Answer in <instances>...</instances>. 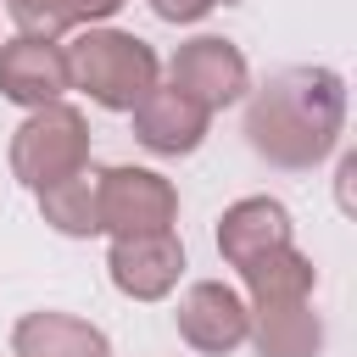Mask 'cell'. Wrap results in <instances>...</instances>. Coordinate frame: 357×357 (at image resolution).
<instances>
[{
  "label": "cell",
  "instance_id": "5",
  "mask_svg": "<svg viewBox=\"0 0 357 357\" xmlns=\"http://www.w3.org/2000/svg\"><path fill=\"white\" fill-rule=\"evenodd\" d=\"M167 84L184 89L190 100H201L206 112H223L234 100H245L251 89V67L240 56V45H229L223 33H195L173 50L167 61Z\"/></svg>",
  "mask_w": 357,
  "mask_h": 357
},
{
  "label": "cell",
  "instance_id": "15",
  "mask_svg": "<svg viewBox=\"0 0 357 357\" xmlns=\"http://www.w3.org/2000/svg\"><path fill=\"white\" fill-rule=\"evenodd\" d=\"M6 11H11L17 33H33V39H61L78 28L73 0H6Z\"/></svg>",
  "mask_w": 357,
  "mask_h": 357
},
{
  "label": "cell",
  "instance_id": "12",
  "mask_svg": "<svg viewBox=\"0 0 357 357\" xmlns=\"http://www.w3.org/2000/svg\"><path fill=\"white\" fill-rule=\"evenodd\" d=\"M245 340L257 346V357H318L324 351V318L307 301H262L251 307V329Z\"/></svg>",
  "mask_w": 357,
  "mask_h": 357
},
{
  "label": "cell",
  "instance_id": "6",
  "mask_svg": "<svg viewBox=\"0 0 357 357\" xmlns=\"http://www.w3.org/2000/svg\"><path fill=\"white\" fill-rule=\"evenodd\" d=\"M173 324H178L184 346H195V351H206V357H229V351L245 346L251 307H245V296H240L234 284H223V279H195V284L178 296Z\"/></svg>",
  "mask_w": 357,
  "mask_h": 357
},
{
  "label": "cell",
  "instance_id": "10",
  "mask_svg": "<svg viewBox=\"0 0 357 357\" xmlns=\"http://www.w3.org/2000/svg\"><path fill=\"white\" fill-rule=\"evenodd\" d=\"M290 240H296L290 212H284V201H273V195H245V201H234V206L218 218V257H223L229 268H245L251 257H262V251H273V245H290Z\"/></svg>",
  "mask_w": 357,
  "mask_h": 357
},
{
  "label": "cell",
  "instance_id": "2",
  "mask_svg": "<svg viewBox=\"0 0 357 357\" xmlns=\"http://www.w3.org/2000/svg\"><path fill=\"white\" fill-rule=\"evenodd\" d=\"M162 78V61L156 50L139 39V33H123V28H100L89 22L73 45H67V84L84 89L95 106L106 112H134V100Z\"/></svg>",
  "mask_w": 357,
  "mask_h": 357
},
{
  "label": "cell",
  "instance_id": "16",
  "mask_svg": "<svg viewBox=\"0 0 357 357\" xmlns=\"http://www.w3.org/2000/svg\"><path fill=\"white\" fill-rule=\"evenodd\" d=\"M145 6H151L162 22H201L218 0H145Z\"/></svg>",
  "mask_w": 357,
  "mask_h": 357
},
{
  "label": "cell",
  "instance_id": "9",
  "mask_svg": "<svg viewBox=\"0 0 357 357\" xmlns=\"http://www.w3.org/2000/svg\"><path fill=\"white\" fill-rule=\"evenodd\" d=\"M73 84H67V50L56 39H33V33H17L0 45V95L11 106H50L61 100Z\"/></svg>",
  "mask_w": 357,
  "mask_h": 357
},
{
  "label": "cell",
  "instance_id": "13",
  "mask_svg": "<svg viewBox=\"0 0 357 357\" xmlns=\"http://www.w3.org/2000/svg\"><path fill=\"white\" fill-rule=\"evenodd\" d=\"M240 279H245V296H251L245 307H262V301H307L312 284H318V268H312V257H301L296 240H290V245H273V251L251 257V262L240 268Z\"/></svg>",
  "mask_w": 357,
  "mask_h": 357
},
{
  "label": "cell",
  "instance_id": "8",
  "mask_svg": "<svg viewBox=\"0 0 357 357\" xmlns=\"http://www.w3.org/2000/svg\"><path fill=\"white\" fill-rule=\"evenodd\" d=\"M206 128H212V112L162 78L134 100V139L156 156H190L206 139Z\"/></svg>",
  "mask_w": 357,
  "mask_h": 357
},
{
  "label": "cell",
  "instance_id": "18",
  "mask_svg": "<svg viewBox=\"0 0 357 357\" xmlns=\"http://www.w3.org/2000/svg\"><path fill=\"white\" fill-rule=\"evenodd\" d=\"M351 178H357V156L340 162V206H351Z\"/></svg>",
  "mask_w": 357,
  "mask_h": 357
},
{
  "label": "cell",
  "instance_id": "17",
  "mask_svg": "<svg viewBox=\"0 0 357 357\" xmlns=\"http://www.w3.org/2000/svg\"><path fill=\"white\" fill-rule=\"evenodd\" d=\"M117 6L123 0H73V17H78V28H89V22H106Z\"/></svg>",
  "mask_w": 357,
  "mask_h": 357
},
{
  "label": "cell",
  "instance_id": "4",
  "mask_svg": "<svg viewBox=\"0 0 357 357\" xmlns=\"http://www.w3.org/2000/svg\"><path fill=\"white\" fill-rule=\"evenodd\" d=\"M100 234H151L178 223V190L156 167H106L95 173Z\"/></svg>",
  "mask_w": 357,
  "mask_h": 357
},
{
  "label": "cell",
  "instance_id": "7",
  "mask_svg": "<svg viewBox=\"0 0 357 357\" xmlns=\"http://www.w3.org/2000/svg\"><path fill=\"white\" fill-rule=\"evenodd\" d=\"M106 268H112V284H117L128 301H162V296H173L178 279H184V245H178L173 229L112 234Z\"/></svg>",
  "mask_w": 357,
  "mask_h": 357
},
{
  "label": "cell",
  "instance_id": "14",
  "mask_svg": "<svg viewBox=\"0 0 357 357\" xmlns=\"http://www.w3.org/2000/svg\"><path fill=\"white\" fill-rule=\"evenodd\" d=\"M33 195H39V212H45V223H50L56 234H67V240L100 234V206H95V173H89V167H78V173L33 190Z\"/></svg>",
  "mask_w": 357,
  "mask_h": 357
},
{
  "label": "cell",
  "instance_id": "1",
  "mask_svg": "<svg viewBox=\"0 0 357 357\" xmlns=\"http://www.w3.org/2000/svg\"><path fill=\"white\" fill-rule=\"evenodd\" d=\"M346 128V78L329 67H284L245 106V139L284 173L318 167Z\"/></svg>",
  "mask_w": 357,
  "mask_h": 357
},
{
  "label": "cell",
  "instance_id": "11",
  "mask_svg": "<svg viewBox=\"0 0 357 357\" xmlns=\"http://www.w3.org/2000/svg\"><path fill=\"white\" fill-rule=\"evenodd\" d=\"M11 351H17V357H112V340H106L89 318L39 307V312H22V318H17Z\"/></svg>",
  "mask_w": 357,
  "mask_h": 357
},
{
  "label": "cell",
  "instance_id": "3",
  "mask_svg": "<svg viewBox=\"0 0 357 357\" xmlns=\"http://www.w3.org/2000/svg\"><path fill=\"white\" fill-rule=\"evenodd\" d=\"M78 167H89V123H84V112L67 106V100L33 106L17 123V134H11V173H17V184L45 190V184L67 178Z\"/></svg>",
  "mask_w": 357,
  "mask_h": 357
}]
</instances>
